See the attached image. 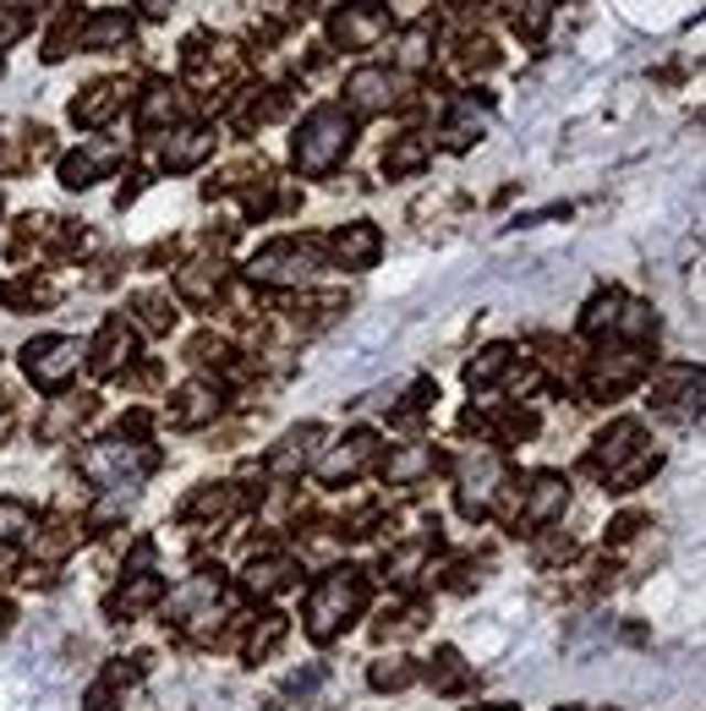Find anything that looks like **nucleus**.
I'll use <instances>...</instances> for the list:
<instances>
[{
  "mask_svg": "<svg viewBox=\"0 0 706 711\" xmlns=\"http://www.w3.org/2000/svg\"><path fill=\"white\" fill-rule=\"evenodd\" d=\"M422 471H432V454H427V449H406V454L389 460V476H395V482H411V476H422Z\"/></svg>",
  "mask_w": 706,
  "mask_h": 711,
  "instance_id": "nucleus-26",
  "label": "nucleus"
},
{
  "mask_svg": "<svg viewBox=\"0 0 706 711\" xmlns=\"http://www.w3.org/2000/svg\"><path fill=\"white\" fill-rule=\"evenodd\" d=\"M159 591H164V585H159L153 574H138V580H132V585H127V591H121V596H116L110 607H116V613H138V607H148V602H153Z\"/></svg>",
  "mask_w": 706,
  "mask_h": 711,
  "instance_id": "nucleus-21",
  "label": "nucleus"
},
{
  "mask_svg": "<svg viewBox=\"0 0 706 711\" xmlns=\"http://www.w3.org/2000/svg\"><path fill=\"white\" fill-rule=\"evenodd\" d=\"M345 148H351V116L334 110V105H318L301 121V132H296V170L301 175H323Z\"/></svg>",
  "mask_w": 706,
  "mask_h": 711,
  "instance_id": "nucleus-2",
  "label": "nucleus"
},
{
  "mask_svg": "<svg viewBox=\"0 0 706 711\" xmlns=\"http://www.w3.org/2000/svg\"><path fill=\"white\" fill-rule=\"evenodd\" d=\"M280 635H285V618H280V613H275V618H264V629H253V635H247V657H264V651H269Z\"/></svg>",
  "mask_w": 706,
  "mask_h": 711,
  "instance_id": "nucleus-28",
  "label": "nucleus"
},
{
  "mask_svg": "<svg viewBox=\"0 0 706 711\" xmlns=\"http://www.w3.org/2000/svg\"><path fill=\"white\" fill-rule=\"evenodd\" d=\"M33 531V509L17 504V498H0V542H17Z\"/></svg>",
  "mask_w": 706,
  "mask_h": 711,
  "instance_id": "nucleus-19",
  "label": "nucleus"
},
{
  "mask_svg": "<svg viewBox=\"0 0 706 711\" xmlns=\"http://www.w3.org/2000/svg\"><path fill=\"white\" fill-rule=\"evenodd\" d=\"M116 105H121V88H116V83H99V88H88V99H77V105H72V116H77L83 127H99Z\"/></svg>",
  "mask_w": 706,
  "mask_h": 711,
  "instance_id": "nucleus-14",
  "label": "nucleus"
},
{
  "mask_svg": "<svg viewBox=\"0 0 706 711\" xmlns=\"http://www.w3.org/2000/svg\"><path fill=\"white\" fill-rule=\"evenodd\" d=\"M208 148H214V132L186 127V132H175V138L164 142V170H192V164H197Z\"/></svg>",
  "mask_w": 706,
  "mask_h": 711,
  "instance_id": "nucleus-12",
  "label": "nucleus"
},
{
  "mask_svg": "<svg viewBox=\"0 0 706 711\" xmlns=\"http://www.w3.org/2000/svg\"><path fill=\"white\" fill-rule=\"evenodd\" d=\"M164 6H170V0H142V11H148V17H164Z\"/></svg>",
  "mask_w": 706,
  "mask_h": 711,
  "instance_id": "nucleus-32",
  "label": "nucleus"
},
{
  "mask_svg": "<svg viewBox=\"0 0 706 711\" xmlns=\"http://www.w3.org/2000/svg\"><path fill=\"white\" fill-rule=\"evenodd\" d=\"M493 487H499V460L493 454L466 460V471H460V509L466 515H482L493 504Z\"/></svg>",
  "mask_w": 706,
  "mask_h": 711,
  "instance_id": "nucleus-6",
  "label": "nucleus"
},
{
  "mask_svg": "<svg viewBox=\"0 0 706 711\" xmlns=\"http://www.w3.org/2000/svg\"><path fill=\"white\" fill-rule=\"evenodd\" d=\"M635 438H641V427H635V422H619L613 432H602V443H597L591 465H608V471H613V465H619V460L635 449Z\"/></svg>",
  "mask_w": 706,
  "mask_h": 711,
  "instance_id": "nucleus-15",
  "label": "nucleus"
},
{
  "mask_svg": "<svg viewBox=\"0 0 706 711\" xmlns=\"http://www.w3.org/2000/svg\"><path fill=\"white\" fill-rule=\"evenodd\" d=\"M77 39H83L88 50H116V44L132 39V17H127V11H94V17L77 28Z\"/></svg>",
  "mask_w": 706,
  "mask_h": 711,
  "instance_id": "nucleus-9",
  "label": "nucleus"
},
{
  "mask_svg": "<svg viewBox=\"0 0 706 711\" xmlns=\"http://www.w3.org/2000/svg\"><path fill=\"white\" fill-rule=\"evenodd\" d=\"M488 711H515V707H488Z\"/></svg>",
  "mask_w": 706,
  "mask_h": 711,
  "instance_id": "nucleus-33",
  "label": "nucleus"
},
{
  "mask_svg": "<svg viewBox=\"0 0 706 711\" xmlns=\"http://www.w3.org/2000/svg\"><path fill=\"white\" fill-rule=\"evenodd\" d=\"M121 356H132V334H127V323H121V317H110V323H105V334H99V345H94V367H99V373H110V367H121Z\"/></svg>",
  "mask_w": 706,
  "mask_h": 711,
  "instance_id": "nucleus-13",
  "label": "nucleus"
},
{
  "mask_svg": "<svg viewBox=\"0 0 706 711\" xmlns=\"http://www.w3.org/2000/svg\"><path fill=\"white\" fill-rule=\"evenodd\" d=\"M175 284H181V295H192V301H208V295L220 290V263H186V269L175 274Z\"/></svg>",
  "mask_w": 706,
  "mask_h": 711,
  "instance_id": "nucleus-18",
  "label": "nucleus"
},
{
  "mask_svg": "<svg viewBox=\"0 0 706 711\" xmlns=\"http://www.w3.org/2000/svg\"><path fill=\"white\" fill-rule=\"evenodd\" d=\"M105 159H110V153H72V159L61 164V181H66V186H88V181L105 170Z\"/></svg>",
  "mask_w": 706,
  "mask_h": 711,
  "instance_id": "nucleus-20",
  "label": "nucleus"
},
{
  "mask_svg": "<svg viewBox=\"0 0 706 711\" xmlns=\"http://www.w3.org/2000/svg\"><path fill=\"white\" fill-rule=\"evenodd\" d=\"M175 116V99H170V88L164 83H153L148 88V99H142V127H164Z\"/></svg>",
  "mask_w": 706,
  "mask_h": 711,
  "instance_id": "nucleus-23",
  "label": "nucleus"
},
{
  "mask_svg": "<svg viewBox=\"0 0 706 711\" xmlns=\"http://www.w3.org/2000/svg\"><path fill=\"white\" fill-rule=\"evenodd\" d=\"M17 33H22V17H17V11H0V50H6Z\"/></svg>",
  "mask_w": 706,
  "mask_h": 711,
  "instance_id": "nucleus-31",
  "label": "nucleus"
},
{
  "mask_svg": "<svg viewBox=\"0 0 706 711\" xmlns=\"http://www.w3.org/2000/svg\"><path fill=\"white\" fill-rule=\"evenodd\" d=\"M307 274H312V247L301 241H275L253 258V280L264 284H301Z\"/></svg>",
  "mask_w": 706,
  "mask_h": 711,
  "instance_id": "nucleus-4",
  "label": "nucleus"
},
{
  "mask_svg": "<svg viewBox=\"0 0 706 711\" xmlns=\"http://www.w3.org/2000/svg\"><path fill=\"white\" fill-rule=\"evenodd\" d=\"M373 443H378L373 432H356V438H345V443H340V449H334V454L318 465V476H323V482H345V476H356V471L373 460Z\"/></svg>",
  "mask_w": 706,
  "mask_h": 711,
  "instance_id": "nucleus-8",
  "label": "nucleus"
},
{
  "mask_svg": "<svg viewBox=\"0 0 706 711\" xmlns=\"http://www.w3.org/2000/svg\"><path fill=\"white\" fill-rule=\"evenodd\" d=\"M345 94H351V105L362 110V116H373V110H389V72H378V66H362L351 83H345Z\"/></svg>",
  "mask_w": 706,
  "mask_h": 711,
  "instance_id": "nucleus-11",
  "label": "nucleus"
},
{
  "mask_svg": "<svg viewBox=\"0 0 706 711\" xmlns=\"http://www.w3.org/2000/svg\"><path fill=\"white\" fill-rule=\"evenodd\" d=\"M203 417H214V400H208L203 384H192V389L181 395V406H175V422H203Z\"/></svg>",
  "mask_w": 706,
  "mask_h": 711,
  "instance_id": "nucleus-25",
  "label": "nucleus"
},
{
  "mask_svg": "<svg viewBox=\"0 0 706 711\" xmlns=\"http://www.w3.org/2000/svg\"><path fill=\"white\" fill-rule=\"evenodd\" d=\"M619 306H624V301H619L613 290H608V295H597V301L586 306V334H602V328H613V317H619Z\"/></svg>",
  "mask_w": 706,
  "mask_h": 711,
  "instance_id": "nucleus-24",
  "label": "nucleus"
},
{
  "mask_svg": "<svg viewBox=\"0 0 706 711\" xmlns=\"http://www.w3.org/2000/svg\"><path fill=\"white\" fill-rule=\"evenodd\" d=\"M22 367H28V378H33L39 389H66L72 373L83 367V340H61V334L33 340V345L22 351Z\"/></svg>",
  "mask_w": 706,
  "mask_h": 711,
  "instance_id": "nucleus-3",
  "label": "nucleus"
},
{
  "mask_svg": "<svg viewBox=\"0 0 706 711\" xmlns=\"http://www.w3.org/2000/svg\"><path fill=\"white\" fill-rule=\"evenodd\" d=\"M290 574H296V564H290V559H253V569H247V585H253L258 596H269V591H280Z\"/></svg>",
  "mask_w": 706,
  "mask_h": 711,
  "instance_id": "nucleus-17",
  "label": "nucleus"
},
{
  "mask_svg": "<svg viewBox=\"0 0 706 711\" xmlns=\"http://www.w3.org/2000/svg\"><path fill=\"white\" fill-rule=\"evenodd\" d=\"M362 574L356 569H334V574H323L318 585H312V602H307V635L312 640H334L351 618H356V607H362Z\"/></svg>",
  "mask_w": 706,
  "mask_h": 711,
  "instance_id": "nucleus-1",
  "label": "nucleus"
},
{
  "mask_svg": "<svg viewBox=\"0 0 706 711\" xmlns=\"http://www.w3.org/2000/svg\"><path fill=\"white\" fill-rule=\"evenodd\" d=\"M504 367H510V351H504V345H488V351H477V356L466 362V384L482 389V384H493Z\"/></svg>",
  "mask_w": 706,
  "mask_h": 711,
  "instance_id": "nucleus-16",
  "label": "nucleus"
},
{
  "mask_svg": "<svg viewBox=\"0 0 706 711\" xmlns=\"http://www.w3.org/2000/svg\"><path fill=\"white\" fill-rule=\"evenodd\" d=\"M411 679H417V668H411V662H400V657L373 668V685H378V690H406Z\"/></svg>",
  "mask_w": 706,
  "mask_h": 711,
  "instance_id": "nucleus-27",
  "label": "nucleus"
},
{
  "mask_svg": "<svg viewBox=\"0 0 706 711\" xmlns=\"http://www.w3.org/2000/svg\"><path fill=\"white\" fill-rule=\"evenodd\" d=\"M378 247H384V241H378V230H373V225H362V219H356V225H345V230L334 236V258H340L345 269H373V263H378Z\"/></svg>",
  "mask_w": 706,
  "mask_h": 711,
  "instance_id": "nucleus-7",
  "label": "nucleus"
},
{
  "mask_svg": "<svg viewBox=\"0 0 706 711\" xmlns=\"http://www.w3.org/2000/svg\"><path fill=\"white\" fill-rule=\"evenodd\" d=\"M427 61V28H411L406 44H400V66H422Z\"/></svg>",
  "mask_w": 706,
  "mask_h": 711,
  "instance_id": "nucleus-30",
  "label": "nucleus"
},
{
  "mask_svg": "<svg viewBox=\"0 0 706 711\" xmlns=\"http://www.w3.org/2000/svg\"><path fill=\"white\" fill-rule=\"evenodd\" d=\"M384 28H389V17H384V6H373V0H356V6H345V11L334 17V39H340L345 50H367V44H378V39H384Z\"/></svg>",
  "mask_w": 706,
  "mask_h": 711,
  "instance_id": "nucleus-5",
  "label": "nucleus"
},
{
  "mask_svg": "<svg viewBox=\"0 0 706 711\" xmlns=\"http://www.w3.org/2000/svg\"><path fill=\"white\" fill-rule=\"evenodd\" d=\"M422 159H427V148H422V142H400L395 153H384V164H389V175H400V170H417Z\"/></svg>",
  "mask_w": 706,
  "mask_h": 711,
  "instance_id": "nucleus-29",
  "label": "nucleus"
},
{
  "mask_svg": "<svg viewBox=\"0 0 706 711\" xmlns=\"http://www.w3.org/2000/svg\"><path fill=\"white\" fill-rule=\"evenodd\" d=\"M613 328H624L630 340H646V334L657 328V317H652V306H641V301H630V306H619V317H613Z\"/></svg>",
  "mask_w": 706,
  "mask_h": 711,
  "instance_id": "nucleus-22",
  "label": "nucleus"
},
{
  "mask_svg": "<svg viewBox=\"0 0 706 711\" xmlns=\"http://www.w3.org/2000/svg\"><path fill=\"white\" fill-rule=\"evenodd\" d=\"M565 504H569V487L559 482V476H543V482L526 493V509H521V520H526V526H548L554 515H565Z\"/></svg>",
  "mask_w": 706,
  "mask_h": 711,
  "instance_id": "nucleus-10",
  "label": "nucleus"
},
{
  "mask_svg": "<svg viewBox=\"0 0 706 711\" xmlns=\"http://www.w3.org/2000/svg\"><path fill=\"white\" fill-rule=\"evenodd\" d=\"M565 711H575V707H565Z\"/></svg>",
  "mask_w": 706,
  "mask_h": 711,
  "instance_id": "nucleus-34",
  "label": "nucleus"
}]
</instances>
